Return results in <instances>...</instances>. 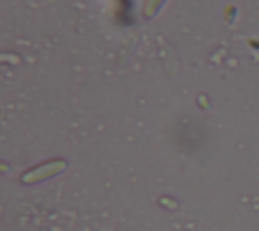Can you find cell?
<instances>
[{
	"label": "cell",
	"instance_id": "1",
	"mask_svg": "<svg viewBox=\"0 0 259 231\" xmlns=\"http://www.w3.org/2000/svg\"><path fill=\"white\" fill-rule=\"evenodd\" d=\"M65 168H67V162L65 160H49V162H45V164H40V166H36L32 170H28V172H24L22 174V182H26V184L40 182V180H47L51 176H57Z\"/></svg>",
	"mask_w": 259,
	"mask_h": 231
}]
</instances>
